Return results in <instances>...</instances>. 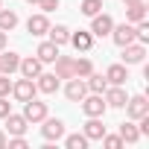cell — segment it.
Listing matches in <instances>:
<instances>
[{
	"mask_svg": "<svg viewBox=\"0 0 149 149\" xmlns=\"http://www.w3.org/2000/svg\"><path fill=\"white\" fill-rule=\"evenodd\" d=\"M18 70L24 73L26 79H35L38 73L44 70V64H41V58H38V56H29V58H21V64H18Z\"/></svg>",
	"mask_w": 149,
	"mask_h": 149,
	"instance_id": "4fadbf2b",
	"label": "cell"
},
{
	"mask_svg": "<svg viewBox=\"0 0 149 149\" xmlns=\"http://www.w3.org/2000/svg\"><path fill=\"white\" fill-rule=\"evenodd\" d=\"M53 64H56L53 73H56L58 79H73V76H76V73H73V58H70V56H61V53H58Z\"/></svg>",
	"mask_w": 149,
	"mask_h": 149,
	"instance_id": "7c38bea8",
	"label": "cell"
},
{
	"mask_svg": "<svg viewBox=\"0 0 149 149\" xmlns=\"http://www.w3.org/2000/svg\"><path fill=\"white\" fill-rule=\"evenodd\" d=\"M35 6H38V9L47 15V12H56V9H58V0H38Z\"/></svg>",
	"mask_w": 149,
	"mask_h": 149,
	"instance_id": "4dcf8cb0",
	"label": "cell"
},
{
	"mask_svg": "<svg viewBox=\"0 0 149 149\" xmlns=\"http://www.w3.org/2000/svg\"><path fill=\"white\" fill-rule=\"evenodd\" d=\"M18 64H21V56L18 53H3V50H0V73L12 76V73L18 70Z\"/></svg>",
	"mask_w": 149,
	"mask_h": 149,
	"instance_id": "ac0fdd59",
	"label": "cell"
},
{
	"mask_svg": "<svg viewBox=\"0 0 149 149\" xmlns=\"http://www.w3.org/2000/svg\"><path fill=\"white\" fill-rule=\"evenodd\" d=\"M3 120H6V129H9V134H24V132L29 129V123H26V117H24V114H12V111H9Z\"/></svg>",
	"mask_w": 149,
	"mask_h": 149,
	"instance_id": "2e32d148",
	"label": "cell"
},
{
	"mask_svg": "<svg viewBox=\"0 0 149 149\" xmlns=\"http://www.w3.org/2000/svg\"><path fill=\"white\" fill-rule=\"evenodd\" d=\"M102 100H105V105H111V108H123L129 97H126L123 85H108V88L102 91Z\"/></svg>",
	"mask_w": 149,
	"mask_h": 149,
	"instance_id": "9c48e42d",
	"label": "cell"
},
{
	"mask_svg": "<svg viewBox=\"0 0 149 149\" xmlns=\"http://www.w3.org/2000/svg\"><path fill=\"white\" fill-rule=\"evenodd\" d=\"M9 94H12V79L6 73H0V97H9Z\"/></svg>",
	"mask_w": 149,
	"mask_h": 149,
	"instance_id": "f546056e",
	"label": "cell"
},
{
	"mask_svg": "<svg viewBox=\"0 0 149 149\" xmlns=\"http://www.w3.org/2000/svg\"><path fill=\"white\" fill-rule=\"evenodd\" d=\"M111 26H114V21H111V15H102V12H97L94 18H91V35H97V38H102V35H111Z\"/></svg>",
	"mask_w": 149,
	"mask_h": 149,
	"instance_id": "8992f818",
	"label": "cell"
},
{
	"mask_svg": "<svg viewBox=\"0 0 149 149\" xmlns=\"http://www.w3.org/2000/svg\"><path fill=\"white\" fill-rule=\"evenodd\" d=\"M35 88L41 91V94H56L58 91V76H56V73H38V76H35Z\"/></svg>",
	"mask_w": 149,
	"mask_h": 149,
	"instance_id": "8fae6325",
	"label": "cell"
},
{
	"mask_svg": "<svg viewBox=\"0 0 149 149\" xmlns=\"http://www.w3.org/2000/svg\"><path fill=\"white\" fill-rule=\"evenodd\" d=\"M38 94V88H35V79H18L15 85H12V97L18 100V102H26V100H32Z\"/></svg>",
	"mask_w": 149,
	"mask_h": 149,
	"instance_id": "3957f363",
	"label": "cell"
},
{
	"mask_svg": "<svg viewBox=\"0 0 149 149\" xmlns=\"http://www.w3.org/2000/svg\"><path fill=\"white\" fill-rule=\"evenodd\" d=\"M67 44H73L79 53H88L91 47H94V35L91 32H85V29H79V32H70V41Z\"/></svg>",
	"mask_w": 149,
	"mask_h": 149,
	"instance_id": "9a60e30c",
	"label": "cell"
},
{
	"mask_svg": "<svg viewBox=\"0 0 149 149\" xmlns=\"http://www.w3.org/2000/svg\"><path fill=\"white\" fill-rule=\"evenodd\" d=\"M102 143H105L108 149H120V146H123V137H120V134H102Z\"/></svg>",
	"mask_w": 149,
	"mask_h": 149,
	"instance_id": "f1b7e54d",
	"label": "cell"
},
{
	"mask_svg": "<svg viewBox=\"0 0 149 149\" xmlns=\"http://www.w3.org/2000/svg\"><path fill=\"white\" fill-rule=\"evenodd\" d=\"M73 73L76 76H88V73H94V64H91V58H73Z\"/></svg>",
	"mask_w": 149,
	"mask_h": 149,
	"instance_id": "484cf974",
	"label": "cell"
},
{
	"mask_svg": "<svg viewBox=\"0 0 149 149\" xmlns=\"http://www.w3.org/2000/svg\"><path fill=\"white\" fill-rule=\"evenodd\" d=\"M64 146H67V149H85V146H88V137H85V134H67V137H64Z\"/></svg>",
	"mask_w": 149,
	"mask_h": 149,
	"instance_id": "83f0119b",
	"label": "cell"
},
{
	"mask_svg": "<svg viewBox=\"0 0 149 149\" xmlns=\"http://www.w3.org/2000/svg\"><path fill=\"white\" fill-rule=\"evenodd\" d=\"M15 26H18V12L0 6V29H3V32H12Z\"/></svg>",
	"mask_w": 149,
	"mask_h": 149,
	"instance_id": "44dd1931",
	"label": "cell"
},
{
	"mask_svg": "<svg viewBox=\"0 0 149 149\" xmlns=\"http://www.w3.org/2000/svg\"><path fill=\"white\" fill-rule=\"evenodd\" d=\"M6 140H9V137H6V132H0V149H6Z\"/></svg>",
	"mask_w": 149,
	"mask_h": 149,
	"instance_id": "836d02e7",
	"label": "cell"
},
{
	"mask_svg": "<svg viewBox=\"0 0 149 149\" xmlns=\"http://www.w3.org/2000/svg\"><path fill=\"white\" fill-rule=\"evenodd\" d=\"M143 56H146V44L132 41V44H126V47H123V64H140V61H143Z\"/></svg>",
	"mask_w": 149,
	"mask_h": 149,
	"instance_id": "30bf717a",
	"label": "cell"
},
{
	"mask_svg": "<svg viewBox=\"0 0 149 149\" xmlns=\"http://www.w3.org/2000/svg\"><path fill=\"white\" fill-rule=\"evenodd\" d=\"M123 108H126L129 120H140V117H146V114H149V100H146L143 94H137V97H129Z\"/></svg>",
	"mask_w": 149,
	"mask_h": 149,
	"instance_id": "6da1fadb",
	"label": "cell"
},
{
	"mask_svg": "<svg viewBox=\"0 0 149 149\" xmlns=\"http://www.w3.org/2000/svg\"><path fill=\"white\" fill-rule=\"evenodd\" d=\"M35 56L41 58V64H53V61H56V56H58V47H56L53 41H44V44L35 50Z\"/></svg>",
	"mask_w": 149,
	"mask_h": 149,
	"instance_id": "ffe728a7",
	"label": "cell"
},
{
	"mask_svg": "<svg viewBox=\"0 0 149 149\" xmlns=\"http://www.w3.org/2000/svg\"><path fill=\"white\" fill-rule=\"evenodd\" d=\"M0 50H6V32L0 29Z\"/></svg>",
	"mask_w": 149,
	"mask_h": 149,
	"instance_id": "d6a6232c",
	"label": "cell"
},
{
	"mask_svg": "<svg viewBox=\"0 0 149 149\" xmlns=\"http://www.w3.org/2000/svg\"><path fill=\"white\" fill-rule=\"evenodd\" d=\"M126 21H129V24L146 21V6H143V0H140V3H132V6H126Z\"/></svg>",
	"mask_w": 149,
	"mask_h": 149,
	"instance_id": "cb8c5ba5",
	"label": "cell"
},
{
	"mask_svg": "<svg viewBox=\"0 0 149 149\" xmlns=\"http://www.w3.org/2000/svg\"><path fill=\"white\" fill-rule=\"evenodd\" d=\"M24 117H26V123H41L47 117V102H38L35 97L26 100L24 102Z\"/></svg>",
	"mask_w": 149,
	"mask_h": 149,
	"instance_id": "277c9868",
	"label": "cell"
},
{
	"mask_svg": "<svg viewBox=\"0 0 149 149\" xmlns=\"http://www.w3.org/2000/svg\"><path fill=\"white\" fill-rule=\"evenodd\" d=\"M79 12H82V15H88V18H94L97 12H102V0H82Z\"/></svg>",
	"mask_w": 149,
	"mask_h": 149,
	"instance_id": "4316f807",
	"label": "cell"
},
{
	"mask_svg": "<svg viewBox=\"0 0 149 149\" xmlns=\"http://www.w3.org/2000/svg\"><path fill=\"white\" fill-rule=\"evenodd\" d=\"M126 79H129L126 64H111V67L105 70V82H108V85H126Z\"/></svg>",
	"mask_w": 149,
	"mask_h": 149,
	"instance_id": "d6986e66",
	"label": "cell"
},
{
	"mask_svg": "<svg viewBox=\"0 0 149 149\" xmlns=\"http://www.w3.org/2000/svg\"><path fill=\"white\" fill-rule=\"evenodd\" d=\"M26 3H29V6H32V3H38V0H26Z\"/></svg>",
	"mask_w": 149,
	"mask_h": 149,
	"instance_id": "d590c367",
	"label": "cell"
},
{
	"mask_svg": "<svg viewBox=\"0 0 149 149\" xmlns=\"http://www.w3.org/2000/svg\"><path fill=\"white\" fill-rule=\"evenodd\" d=\"M9 111H12V102H9L6 97H0V120H3V117H6Z\"/></svg>",
	"mask_w": 149,
	"mask_h": 149,
	"instance_id": "1f68e13d",
	"label": "cell"
},
{
	"mask_svg": "<svg viewBox=\"0 0 149 149\" xmlns=\"http://www.w3.org/2000/svg\"><path fill=\"white\" fill-rule=\"evenodd\" d=\"M0 6H3V0H0Z\"/></svg>",
	"mask_w": 149,
	"mask_h": 149,
	"instance_id": "8d00e7d4",
	"label": "cell"
},
{
	"mask_svg": "<svg viewBox=\"0 0 149 149\" xmlns=\"http://www.w3.org/2000/svg\"><path fill=\"white\" fill-rule=\"evenodd\" d=\"M88 94V85H85V79L82 76H73V79H67V88H64V97L70 100V102H82V97Z\"/></svg>",
	"mask_w": 149,
	"mask_h": 149,
	"instance_id": "52a82bcc",
	"label": "cell"
},
{
	"mask_svg": "<svg viewBox=\"0 0 149 149\" xmlns=\"http://www.w3.org/2000/svg\"><path fill=\"white\" fill-rule=\"evenodd\" d=\"M47 29H50V21H47L44 12L41 15H29V21H26V32L29 35H47Z\"/></svg>",
	"mask_w": 149,
	"mask_h": 149,
	"instance_id": "5bb4252c",
	"label": "cell"
},
{
	"mask_svg": "<svg viewBox=\"0 0 149 149\" xmlns=\"http://www.w3.org/2000/svg\"><path fill=\"white\" fill-rule=\"evenodd\" d=\"M47 35H50V41H53L56 47H61V44H67V41H70V29H67V26H61V24H58V26H50V29H47Z\"/></svg>",
	"mask_w": 149,
	"mask_h": 149,
	"instance_id": "603a6c76",
	"label": "cell"
},
{
	"mask_svg": "<svg viewBox=\"0 0 149 149\" xmlns=\"http://www.w3.org/2000/svg\"><path fill=\"white\" fill-rule=\"evenodd\" d=\"M82 134H85L88 140H102V134H105V126H102V120H100V117H88V123H85Z\"/></svg>",
	"mask_w": 149,
	"mask_h": 149,
	"instance_id": "e0dca14e",
	"label": "cell"
},
{
	"mask_svg": "<svg viewBox=\"0 0 149 149\" xmlns=\"http://www.w3.org/2000/svg\"><path fill=\"white\" fill-rule=\"evenodd\" d=\"M85 85H88L91 94H102V91L108 88V82H105L102 73H88V76H85Z\"/></svg>",
	"mask_w": 149,
	"mask_h": 149,
	"instance_id": "7402d4cb",
	"label": "cell"
},
{
	"mask_svg": "<svg viewBox=\"0 0 149 149\" xmlns=\"http://www.w3.org/2000/svg\"><path fill=\"white\" fill-rule=\"evenodd\" d=\"M111 38H114V44L117 47H126V44H132L134 41V24H120V26H111Z\"/></svg>",
	"mask_w": 149,
	"mask_h": 149,
	"instance_id": "ba28073f",
	"label": "cell"
},
{
	"mask_svg": "<svg viewBox=\"0 0 149 149\" xmlns=\"http://www.w3.org/2000/svg\"><path fill=\"white\" fill-rule=\"evenodd\" d=\"M120 137H123V143H137L140 140V129L134 123H123L120 126Z\"/></svg>",
	"mask_w": 149,
	"mask_h": 149,
	"instance_id": "d4e9b609",
	"label": "cell"
},
{
	"mask_svg": "<svg viewBox=\"0 0 149 149\" xmlns=\"http://www.w3.org/2000/svg\"><path fill=\"white\" fill-rule=\"evenodd\" d=\"M41 123H44V126H41L44 140H61V137H64V123H61L58 117H44Z\"/></svg>",
	"mask_w": 149,
	"mask_h": 149,
	"instance_id": "5b68a950",
	"label": "cell"
},
{
	"mask_svg": "<svg viewBox=\"0 0 149 149\" xmlns=\"http://www.w3.org/2000/svg\"><path fill=\"white\" fill-rule=\"evenodd\" d=\"M123 3H126V6H132V3H140V0H123Z\"/></svg>",
	"mask_w": 149,
	"mask_h": 149,
	"instance_id": "e575fe53",
	"label": "cell"
},
{
	"mask_svg": "<svg viewBox=\"0 0 149 149\" xmlns=\"http://www.w3.org/2000/svg\"><path fill=\"white\" fill-rule=\"evenodd\" d=\"M105 100H102V94H85L82 97V111H85V117H102L105 114Z\"/></svg>",
	"mask_w": 149,
	"mask_h": 149,
	"instance_id": "7a4b0ae2",
	"label": "cell"
}]
</instances>
